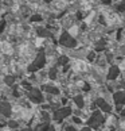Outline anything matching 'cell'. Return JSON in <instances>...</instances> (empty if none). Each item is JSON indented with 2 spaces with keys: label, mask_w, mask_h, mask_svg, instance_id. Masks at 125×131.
<instances>
[]
</instances>
